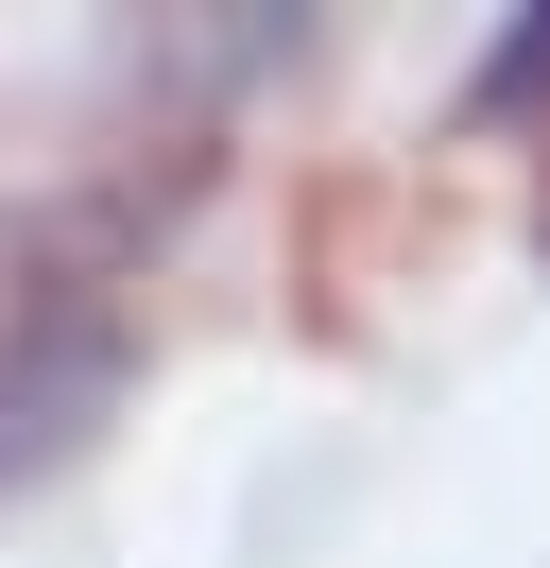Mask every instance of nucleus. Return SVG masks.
I'll return each mask as SVG.
<instances>
[{
	"label": "nucleus",
	"instance_id": "nucleus-1",
	"mask_svg": "<svg viewBox=\"0 0 550 568\" xmlns=\"http://www.w3.org/2000/svg\"><path fill=\"white\" fill-rule=\"evenodd\" d=\"M533 104H550V0H533V18H516V36L465 70V121H533Z\"/></svg>",
	"mask_w": 550,
	"mask_h": 568
}]
</instances>
